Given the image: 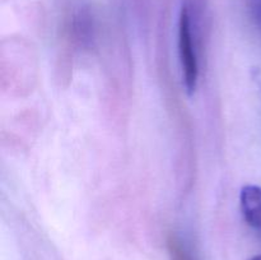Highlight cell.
I'll return each instance as SVG.
<instances>
[{
	"instance_id": "5b68a950",
	"label": "cell",
	"mask_w": 261,
	"mask_h": 260,
	"mask_svg": "<svg viewBox=\"0 0 261 260\" xmlns=\"http://www.w3.org/2000/svg\"><path fill=\"white\" fill-rule=\"evenodd\" d=\"M247 17L261 38V0H245Z\"/></svg>"
},
{
	"instance_id": "277c9868",
	"label": "cell",
	"mask_w": 261,
	"mask_h": 260,
	"mask_svg": "<svg viewBox=\"0 0 261 260\" xmlns=\"http://www.w3.org/2000/svg\"><path fill=\"white\" fill-rule=\"evenodd\" d=\"M167 249L170 260H199L190 246L175 233L168 236Z\"/></svg>"
},
{
	"instance_id": "3957f363",
	"label": "cell",
	"mask_w": 261,
	"mask_h": 260,
	"mask_svg": "<svg viewBox=\"0 0 261 260\" xmlns=\"http://www.w3.org/2000/svg\"><path fill=\"white\" fill-rule=\"evenodd\" d=\"M73 36V40L75 45L89 46L93 40V24L91 22V17L84 13H79L73 19L70 25V37Z\"/></svg>"
},
{
	"instance_id": "8992f818",
	"label": "cell",
	"mask_w": 261,
	"mask_h": 260,
	"mask_svg": "<svg viewBox=\"0 0 261 260\" xmlns=\"http://www.w3.org/2000/svg\"><path fill=\"white\" fill-rule=\"evenodd\" d=\"M250 260H261V255H256V256H254L252 259H250Z\"/></svg>"
},
{
	"instance_id": "7a4b0ae2",
	"label": "cell",
	"mask_w": 261,
	"mask_h": 260,
	"mask_svg": "<svg viewBox=\"0 0 261 260\" xmlns=\"http://www.w3.org/2000/svg\"><path fill=\"white\" fill-rule=\"evenodd\" d=\"M240 204L246 223L261 239V188L246 185L241 189Z\"/></svg>"
},
{
	"instance_id": "6da1fadb",
	"label": "cell",
	"mask_w": 261,
	"mask_h": 260,
	"mask_svg": "<svg viewBox=\"0 0 261 260\" xmlns=\"http://www.w3.org/2000/svg\"><path fill=\"white\" fill-rule=\"evenodd\" d=\"M178 54H180L184 84L189 93H193L198 86L199 64L193 35V17H191L190 5L188 3H185L181 8L180 19H178Z\"/></svg>"
}]
</instances>
